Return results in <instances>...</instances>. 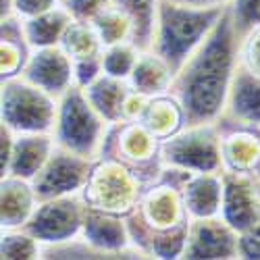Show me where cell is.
I'll use <instances>...</instances> for the list:
<instances>
[{"label": "cell", "mask_w": 260, "mask_h": 260, "mask_svg": "<svg viewBox=\"0 0 260 260\" xmlns=\"http://www.w3.org/2000/svg\"><path fill=\"white\" fill-rule=\"evenodd\" d=\"M29 75H31V79L36 83L40 81L48 90L60 88V85L69 77L67 75V67H64V60H62V54H56L54 50L40 54L31 64V73Z\"/></svg>", "instance_id": "3"}, {"label": "cell", "mask_w": 260, "mask_h": 260, "mask_svg": "<svg viewBox=\"0 0 260 260\" xmlns=\"http://www.w3.org/2000/svg\"><path fill=\"white\" fill-rule=\"evenodd\" d=\"M206 21H208V13L196 15L193 11H185L177 7L167 9V21L162 23L165 38L160 42L165 54L162 58L169 62L183 58L185 50H189L196 44L200 34L206 31V27L210 25Z\"/></svg>", "instance_id": "1"}, {"label": "cell", "mask_w": 260, "mask_h": 260, "mask_svg": "<svg viewBox=\"0 0 260 260\" xmlns=\"http://www.w3.org/2000/svg\"><path fill=\"white\" fill-rule=\"evenodd\" d=\"M235 104L240 106V113H244L246 117H260V88L250 81V83H242L240 92L235 96Z\"/></svg>", "instance_id": "6"}, {"label": "cell", "mask_w": 260, "mask_h": 260, "mask_svg": "<svg viewBox=\"0 0 260 260\" xmlns=\"http://www.w3.org/2000/svg\"><path fill=\"white\" fill-rule=\"evenodd\" d=\"M81 181V173L75 162L71 160H56L50 165L46 175L42 177L40 191L44 193H58V191H71Z\"/></svg>", "instance_id": "4"}, {"label": "cell", "mask_w": 260, "mask_h": 260, "mask_svg": "<svg viewBox=\"0 0 260 260\" xmlns=\"http://www.w3.org/2000/svg\"><path fill=\"white\" fill-rule=\"evenodd\" d=\"M60 129H62V142L69 148L79 150L92 146L98 125L81 98H69Z\"/></svg>", "instance_id": "2"}, {"label": "cell", "mask_w": 260, "mask_h": 260, "mask_svg": "<svg viewBox=\"0 0 260 260\" xmlns=\"http://www.w3.org/2000/svg\"><path fill=\"white\" fill-rule=\"evenodd\" d=\"M240 13L244 23H254L260 21V0H240V5L235 7Z\"/></svg>", "instance_id": "7"}, {"label": "cell", "mask_w": 260, "mask_h": 260, "mask_svg": "<svg viewBox=\"0 0 260 260\" xmlns=\"http://www.w3.org/2000/svg\"><path fill=\"white\" fill-rule=\"evenodd\" d=\"M19 156H15V173L17 175H34V171L40 169L42 160H44V148L38 142H23L19 148Z\"/></svg>", "instance_id": "5"}]
</instances>
